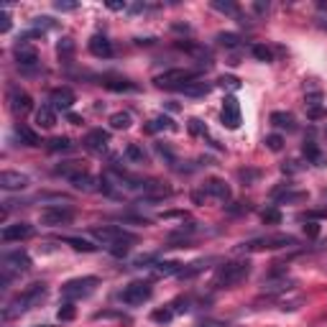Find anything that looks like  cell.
<instances>
[{"instance_id":"obj_1","label":"cell","mask_w":327,"mask_h":327,"mask_svg":"<svg viewBox=\"0 0 327 327\" xmlns=\"http://www.w3.org/2000/svg\"><path fill=\"white\" fill-rule=\"evenodd\" d=\"M43 297H46V284H43V281H36V284H31L26 292H20L18 297H13V299L5 304L3 320H13V317H18V315L28 312L31 307H36Z\"/></svg>"},{"instance_id":"obj_2","label":"cell","mask_w":327,"mask_h":327,"mask_svg":"<svg viewBox=\"0 0 327 327\" xmlns=\"http://www.w3.org/2000/svg\"><path fill=\"white\" fill-rule=\"evenodd\" d=\"M251 276V261H228L217 269L212 287L215 289H233Z\"/></svg>"},{"instance_id":"obj_3","label":"cell","mask_w":327,"mask_h":327,"mask_svg":"<svg viewBox=\"0 0 327 327\" xmlns=\"http://www.w3.org/2000/svg\"><path fill=\"white\" fill-rule=\"evenodd\" d=\"M297 243H299V238L287 235V233H276V235L253 238V241L241 246V251H276V248H294Z\"/></svg>"},{"instance_id":"obj_4","label":"cell","mask_w":327,"mask_h":327,"mask_svg":"<svg viewBox=\"0 0 327 327\" xmlns=\"http://www.w3.org/2000/svg\"><path fill=\"white\" fill-rule=\"evenodd\" d=\"M100 281L95 276H79V279H69L67 284L61 287V297L67 302H74V299H84L90 297L95 289H97Z\"/></svg>"},{"instance_id":"obj_5","label":"cell","mask_w":327,"mask_h":327,"mask_svg":"<svg viewBox=\"0 0 327 327\" xmlns=\"http://www.w3.org/2000/svg\"><path fill=\"white\" fill-rule=\"evenodd\" d=\"M31 269V258L26 251H10V253H3V287H8V281L15 276V274H23Z\"/></svg>"},{"instance_id":"obj_6","label":"cell","mask_w":327,"mask_h":327,"mask_svg":"<svg viewBox=\"0 0 327 327\" xmlns=\"http://www.w3.org/2000/svg\"><path fill=\"white\" fill-rule=\"evenodd\" d=\"M194 79H200V72L197 69H169L164 74H159L154 79L156 87H164V90H179L182 84L187 82H194Z\"/></svg>"},{"instance_id":"obj_7","label":"cell","mask_w":327,"mask_h":327,"mask_svg":"<svg viewBox=\"0 0 327 327\" xmlns=\"http://www.w3.org/2000/svg\"><path fill=\"white\" fill-rule=\"evenodd\" d=\"M92 235H95V241H100V243H102V246H107V248H110L113 243H123V241L136 243V235H133V233H128V230H123V228H118V225L92 228Z\"/></svg>"},{"instance_id":"obj_8","label":"cell","mask_w":327,"mask_h":327,"mask_svg":"<svg viewBox=\"0 0 327 327\" xmlns=\"http://www.w3.org/2000/svg\"><path fill=\"white\" fill-rule=\"evenodd\" d=\"M151 294H154V287H151L148 281H133V284H128L120 292V299H123V304H128V307H138V304L151 299Z\"/></svg>"},{"instance_id":"obj_9","label":"cell","mask_w":327,"mask_h":327,"mask_svg":"<svg viewBox=\"0 0 327 327\" xmlns=\"http://www.w3.org/2000/svg\"><path fill=\"white\" fill-rule=\"evenodd\" d=\"M72 220H74V212L69 207H46V210H41V215H38V223L46 225V228L69 225Z\"/></svg>"},{"instance_id":"obj_10","label":"cell","mask_w":327,"mask_h":327,"mask_svg":"<svg viewBox=\"0 0 327 327\" xmlns=\"http://www.w3.org/2000/svg\"><path fill=\"white\" fill-rule=\"evenodd\" d=\"M8 107H10V113L15 118H23L26 113H31L33 100H31L28 92L20 90V87H10V90H8Z\"/></svg>"},{"instance_id":"obj_11","label":"cell","mask_w":327,"mask_h":327,"mask_svg":"<svg viewBox=\"0 0 327 327\" xmlns=\"http://www.w3.org/2000/svg\"><path fill=\"white\" fill-rule=\"evenodd\" d=\"M220 118H223V125L230 128V130L241 128V105H238V100H235L233 95L223 100V113H220Z\"/></svg>"},{"instance_id":"obj_12","label":"cell","mask_w":327,"mask_h":327,"mask_svg":"<svg viewBox=\"0 0 327 327\" xmlns=\"http://www.w3.org/2000/svg\"><path fill=\"white\" fill-rule=\"evenodd\" d=\"M82 143H84L87 151H92V154H102V151L107 148V143H110V133L102 130V128H95V130H90V133L84 136Z\"/></svg>"},{"instance_id":"obj_13","label":"cell","mask_w":327,"mask_h":327,"mask_svg":"<svg viewBox=\"0 0 327 327\" xmlns=\"http://www.w3.org/2000/svg\"><path fill=\"white\" fill-rule=\"evenodd\" d=\"M33 235V228L28 223H13V225H5L0 238H3V243H13V241H26V238Z\"/></svg>"},{"instance_id":"obj_14","label":"cell","mask_w":327,"mask_h":327,"mask_svg":"<svg viewBox=\"0 0 327 327\" xmlns=\"http://www.w3.org/2000/svg\"><path fill=\"white\" fill-rule=\"evenodd\" d=\"M74 92L69 90V87H56V90H51V95H49V102H51V107L54 110H69V107L74 105Z\"/></svg>"},{"instance_id":"obj_15","label":"cell","mask_w":327,"mask_h":327,"mask_svg":"<svg viewBox=\"0 0 327 327\" xmlns=\"http://www.w3.org/2000/svg\"><path fill=\"white\" fill-rule=\"evenodd\" d=\"M13 56H15V61L20 64V67H36V64H38V51H36L33 46H28L26 41L15 43Z\"/></svg>"},{"instance_id":"obj_16","label":"cell","mask_w":327,"mask_h":327,"mask_svg":"<svg viewBox=\"0 0 327 327\" xmlns=\"http://www.w3.org/2000/svg\"><path fill=\"white\" fill-rule=\"evenodd\" d=\"M23 187H28L26 174H18V171H3L0 174V189L15 192V189H23Z\"/></svg>"},{"instance_id":"obj_17","label":"cell","mask_w":327,"mask_h":327,"mask_svg":"<svg viewBox=\"0 0 327 327\" xmlns=\"http://www.w3.org/2000/svg\"><path fill=\"white\" fill-rule=\"evenodd\" d=\"M205 194H210V197L220 200V202H228V200H230V187H228V182H225V179L212 177V179H207V182H205Z\"/></svg>"},{"instance_id":"obj_18","label":"cell","mask_w":327,"mask_h":327,"mask_svg":"<svg viewBox=\"0 0 327 327\" xmlns=\"http://www.w3.org/2000/svg\"><path fill=\"white\" fill-rule=\"evenodd\" d=\"M90 51H92L97 59H110V56H113V43L107 41V36L95 33V36L90 38Z\"/></svg>"},{"instance_id":"obj_19","label":"cell","mask_w":327,"mask_h":327,"mask_svg":"<svg viewBox=\"0 0 327 327\" xmlns=\"http://www.w3.org/2000/svg\"><path fill=\"white\" fill-rule=\"evenodd\" d=\"M210 90H212V84H210V82H200V79H194V82L182 84L177 92H184V95H189V97H205V95H210Z\"/></svg>"},{"instance_id":"obj_20","label":"cell","mask_w":327,"mask_h":327,"mask_svg":"<svg viewBox=\"0 0 327 327\" xmlns=\"http://www.w3.org/2000/svg\"><path fill=\"white\" fill-rule=\"evenodd\" d=\"M87 169L79 164V161H64V164H59L56 169H54V174H59V177H64V179H74V177H79V174H84Z\"/></svg>"},{"instance_id":"obj_21","label":"cell","mask_w":327,"mask_h":327,"mask_svg":"<svg viewBox=\"0 0 327 327\" xmlns=\"http://www.w3.org/2000/svg\"><path fill=\"white\" fill-rule=\"evenodd\" d=\"M36 123L41 128H54L56 125V110L51 105H41L38 110H36Z\"/></svg>"},{"instance_id":"obj_22","label":"cell","mask_w":327,"mask_h":327,"mask_svg":"<svg viewBox=\"0 0 327 327\" xmlns=\"http://www.w3.org/2000/svg\"><path fill=\"white\" fill-rule=\"evenodd\" d=\"M212 264V258H200V261H194V264H187V266H182V271L177 274L179 279H192V276H197V274H202L207 266Z\"/></svg>"},{"instance_id":"obj_23","label":"cell","mask_w":327,"mask_h":327,"mask_svg":"<svg viewBox=\"0 0 327 327\" xmlns=\"http://www.w3.org/2000/svg\"><path fill=\"white\" fill-rule=\"evenodd\" d=\"M292 287H294V281H292V279H287V276H284V279H271V276H269V281H264V292H266V294L289 292Z\"/></svg>"},{"instance_id":"obj_24","label":"cell","mask_w":327,"mask_h":327,"mask_svg":"<svg viewBox=\"0 0 327 327\" xmlns=\"http://www.w3.org/2000/svg\"><path fill=\"white\" fill-rule=\"evenodd\" d=\"M302 151H304V156H307L310 164H315V166H322V164H325V154L320 151V146H317L315 141H307Z\"/></svg>"},{"instance_id":"obj_25","label":"cell","mask_w":327,"mask_h":327,"mask_svg":"<svg viewBox=\"0 0 327 327\" xmlns=\"http://www.w3.org/2000/svg\"><path fill=\"white\" fill-rule=\"evenodd\" d=\"M102 84L113 92H136L138 90V84L128 82V79H102Z\"/></svg>"},{"instance_id":"obj_26","label":"cell","mask_w":327,"mask_h":327,"mask_svg":"<svg viewBox=\"0 0 327 327\" xmlns=\"http://www.w3.org/2000/svg\"><path fill=\"white\" fill-rule=\"evenodd\" d=\"M271 125L287 128V130H297V123H294V115H292V113H271Z\"/></svg>"},{"instance_id":"obj_27","label":"cell","mask_w":327,"mask_h":327,"mask_svg":"<svg viewBox=\"0 0 327 327\" xmlns=\"http://www.w3.org/2000/svg\"><path fill=\"white\" fill-rule=\"evenodd\" d=\"M125 159H130L133 164H146V161H148V154H146L138 143H128V146H125Z\"/></svg>"},{"instance_id":"obj_28","label":"cell","mask_w":327,"mask_h":327,"mask_svg":"<svg viewBox=\"0 0 327 327\" xmlns=\"http://www.w3.org/2000/svg\"><path fill=\"white\" fill-rule=\"evenodd\" d=\"M15 136H18V141L23 143V146H38L41 143L38 136L33 133L31 128H26V125H15Z\"/></svg>"},{"instance_id":"obj_29","label":"cell","mask_w":327,"mask_h":327,"mask_svg":"<svg viewBox=\"0 0 327 327\" xmlns=\"http://www.w3.org/2000/svg\"><path fill=\"white\" fill-rule=\"evenodd\" d=\"M174 128H177V125H174V120L166 118V115H159V118H154V120L146 125L148 133H156V130H174Z\"/></svg>"},{"instance_id":"obj_30","label":"cell","mask_w":327,"mask_h":327,"mask_svg":"<svg viewBox=\"0 0 327 327\" xmlns=\"http://www.w3.org/2000/svg\"><path fill=\"white\" fill-rule=\"evenodd\" d=\"M67 246H72L74 251H84V253H95L97 251V246H92L90 241H84V238H61Z\"/></svg>"},{"instance_id":"obj_31","label":"cell","mask_w":327,"mask_h":327,"mask_svg":"<svg viewBox=\"0 0 327 327\" xmlns=\"http://www.w3.org/2000/svg\"><path fill=\"white\" fill-rule=\"evenodd\" d=\"M154 271L159 276H171V274H179L182 271V264H177V261H159Z\"/></svg>"},{"instance_id":"obj_32","label":"cell","mask_w":327,"mask_h":327,"mask_svg":"<svg viewBox=\"0 0 327 327\" xmlns=\"http://www.w3.org/2000/svg\"><path fill=\"white\" fill-rule=\"evenodd\" d=\"M107 123H110L113 130H125V128H130V113H113Z\"/></svg>"},{"instance_id":"obj_33","label":"cell","mask_w":327,"mask_h":327,"mask_svg":"<svg viewBox=\"0 0 327 327\" xmlns=\"http://www.w3.org/2000/svg\"><path fill=\"white\" fill-rule=\"evenodd\" d=\"M46 148L54 151V154H59V151H69V148H72V141H69L67 136H56V138H51V141L46 143Z\"/></svg>"},{"instance_id":"obj_34","label":"cell","mask_w":327,"mask_h":327,"mask_svg":"<svg viewBox=\"0 0 327 327\" xmlns=\"http://www.w3.org/2000/svg\"><path fill=\"white\" fill-rule=\"evenodd\" d=\"M217 41H220V46H225V49H238L241 46V36L238 33H217Z\"/></svg>"},{"instance_id":"obj_35","label":"cell","mask_w":327,"mask_h":327,"mask_svg":"<svg viewBox=\"0 0 327 327\" xmlns=\"http://www.w3.org/2000/svg\"><path fill=\"white\" fill-rule=\"evenodd\" d=\"M210 5H212L215 10L225 13V15H241V10H238V5H235V3H228V0H225V3H223V0H212Z\"/></svg>"},{"instance_id":"obj_36","label":"cell","mask_w":327,"mask_h":327,"mask_svg":"<svg viewBox=\"0 0 327 327\" xmlns=\"http://www.w3.org/2000/svg\"><path fill=\"white\" fill-rule=\"evenodd\" d=\"M92 182H95V179H92V177H90V174H87V171H84V174H79V177H74V179H72L69 184H72L74 189H82V192H90V189H92Z\"/></svg>"},{"instance_id":"obj_37","label":"cell","mask_w":327,"mask_h":327,"mask_svg":"<svg viewBox=\"0 0 327 327\" xmlns=\"http://www.w3.org/2000/svg\"><path fill=\"white\" fill-rule=\"evenodd\" d=\"M74 315H77V310H74V304H72V302H64L61 307H59V312H56V317H59L61 322L74 320Z\"/></svg>"},{"instance_id":"obj_38","label":"cell","mask_w":327,"mask_h":327,"mask_svg":"<svg viewBox=\"0 0 327 327\" xmlns=\"http://www.w3.org/2000/svg\"><path fill=\"white\" fill-rule=\"evenodd\" d=\"M171 317H174V310H169V307H164V310H154V312H151V320L159 322V325H169Z\"/></svg>"},{"instance_id":"obj_39","label":"cell","mask_w":327,"mask_h":327,"mask_svg":"<svg viewBox=\"0 0 327 327\" xmlns=\"http://www.w3.org/2000/svg\"><path fill=\"white\" fill-rule=\"evenodd\" d=\"M261 220H264L266 225H279V223H281V212H279L276 207L264 210V212H261Z\"/></svg>"},{"instance_id":"obj_40","label":"cell","mask_w":327,"mask_h":327,"mask_svg":"<svg viewBox=\"0 0 327 327\" xmlns=\"http://www.w3.org/2000/svg\"><path fill=\"white\" fill-rule=\"evenodd\" d=\"M253 56L258 59V61H274V54H271V49H266L264 46V43H256V46H253Z\"/></svg>"},{"instance_id":"obj_41","label":"cell","mask_w":327,"mask_h":327,"mask_svg":"<svg viewBox=\"0 0 327 327\" xmlns=\"http://www.w3.org/2000/svg\"><path fill=\"white\" fill-rule=\"evenodd\" d=\"M266 148H269V151H281V148H284V138H281L279 133L266 136Z\"/></svg>"},{"instance_id":"obj_42","label":"cell","mask_w":327,"mask_h":327,"mask_svg":"<svg viewBox=\"0 0 327 327\" xmlns=\"http://www.w3.org/2000/svg\"><path fill=\"white\" fill-rule=\"evenodd\" d=\"M189 133H192V136H205V133H207V128H205L202 120L192 118V120H189Z\"/></svg>"},{"instance_id":"obj_43","label":"cell","mask_w":327,"mask_h":327,"mask_svg":"<svg viewBox=\"0 0 327 327\" xmlns=\"http://www.w3.org/2000/svg\"><path fill=\"white\" fill-rule=\"evenodd\" d=\"M217 82H220V87H230V90H241V79H238V77L223 74V77L217 79Z\"/></svg>"},{"instance_id":"obj_44","label":"cell","mask_w":327,"mask_h":327,"mask_svg":"<svg viewBox=\"0 0 327 327\" xmlns=\"http://www.w3.org/2000/svg\"><path fill=\"white\" fill-rule=\"evenodd\" d=\"M56 49H59V56H69V54L74 51V41H72V38H61Z\"/></svg>"},{"instance_id":"obj_45","label":"cell","mask_w":327,"mask_h":327,"mask_svg":"<svg viewBox=\"0 0 327 327\" xmlns=\"http://www.w3.org/2000/svg\"><path fill=\"white\" fill-rule=\"evenodd\" d=\"M128 251H130L128 241H123V243H113V246H110V253H113L115 258H123V256H128Z\"/></svg>"},{"instance_id":"obj_46","label":"cell","mask_w":327,"mask_h":327,"mask_svg":"<svg viewBox=\"0 0 327 327\" xmlns=\"http://www.w3.org/2000/svg\"><path fill=\"white\" fill-rule=\"evenodd\" d=\"M33 26L43 33V31H46V28H51L54 26V20L49 18V15H38V18H33Z\"/></svg>"},{"instance_id":"obj_47","label":"cell","mask_w":327,"mask_h":327,"mask_svg":"<svg viewBox=\"0 0 327 327\" xmlns=\"http://www.w3.org/2000/svg\"><path fill=\"white\" fill-rule=\"evenodd\" d=\"M327 115V110L322 105H312V107H307V118L310 120H320V118H325Z\"/></svg>"},{"instance_id":"obj_48","label":"cell","mask_w":327,"mask_h":327,"mask_svg":"<svg viewBox=\"0 0 327 327\" xmlns=\"http://www.w3.org/2000/svg\"><path fill=\"white\" fill-rule=\"evenodd\" d=\"M194 327H228V322L223 320H212V317H205L200 322H194Z\"/></svg>"},{"instance_id":"obj_49","label":"cell","mask_w":327,"mask_h":327,"mask_svg":"<svg viewBox=\"0 0 327 327\" xmlns=\"http://www.w3.org/2000/svg\"><path fill=\"white\" fill-rule=\"evenodd\" d=\"M151 10H159V5H154V3H136V5H130V13H151Z\"/></svg>"},{"instance_id":"obj_50","label":"cell","mask_w":327,"mask_h":327,"mask_svg":"<svg viewBox=\"0 0 327 327\" xmlns=\"http://www.w3.org/2000/svg\"><path fill=\"white\" fill-rule=\"evenodd\" d=\"M171 307H174V312H187L189 310V297H179Z\"/></svg>"},{"instance_id":"obj_51","label":"cell","mask_w":327,"mask_h":327,"mask_svg":"<svg viewBox=\"0 0 327 327\" xmlns=\"http://www.w3.org/2000/svg\"><path fill=\"white\" fill-rule=\"evenodd\" d=\"M302 220H315V217H327V210H310V212H304L299 215Z\"/></svg>"},{"instance_id":"obj_52","label":"cell","mask_w":327,"mask_h":327,"mask_svg":"<svg viewBox=\"0 0 327 327\" xmlns=\"http://www.w3.org/2000/svg\"><path fill=\"white\" fill-rule=\"evenodd\" d=\"M0 31H3V33L10 31V15H8V10L0 13Z\"/></svg>"},{"instance_id":"obj_53","label":"cell","mask_w":327,"mask_h":327,"mask_svg":"<svg viewBox=\"0 0 327 327\" xmlns=\"http://www.w3.org/2000/svg\"><path fill=\"white\" fill-rule=\"evenodd\" d=\"M304 233H307V235H310V238H317V235H320V225H317V223H312V220H310V223H307V225H304Z\"/></svg>"},{"instance_id":"obj_54","label":"cell","mask_w":327,"mask_h":327,"mask_svg":"<svg viewBox=\"0 0 327 327\" xmlns=\"http://www.w3.org/2000/svg\"><path fill=\"white\" fill-rule=\"evenodd\" d=\"M56 10H61V13H69V10H77V3H56Z\"/></svg>"},{"instance_id":"obj_55","label":"cell","mask_w":327,"mask_h":327,"mask_svg":"<svg viewBox=\"0 0 327 327\" xmlns=\"http://www.w3.org/2000/svg\"><path fill=\"white\" fill-rule=\"evenodd\" d=\"M238 177L246 179V182H251V179H256V177H258V171H238Z\"/></svg>"},{"instance_id":"obj_56","label":"cell","mask_w":327,"mask_h":327,"mask_svg":"<svg viewBox=\"0 0 327 327\" xmlns=\"http://www.w3.org/2000/svg\"><path fill=\"white\" fill-rule=\"evenodd\" d=\"M253 8H256V13H266V10H269V3H253Z\"/></svg>"},{"instance_id":"obj_57","label":"cell","mask_w":327,"mask_h":327,"mask_svg":"<svg viewBox=\"0 0 327 327\" xmlns=\"http://www.w3.org/2000/svg\"><path fill=\"white\" fill-rule=\"evenodd\" d=\"M107 8H110V10H125L128 5L125 3H107Z\"/></svg>"},{"instance_id":"obj_58","label":"cell","mask_w":327,"mask_h":327,"mask_svg":"<svg viewBox=\"0 0 327 327\" xmlns=\"http://www.w3.org/2000/svg\"><path fill=\"white\" fill-rule=\"evenodd\" d=\"M69 123H72V125H82V118L74 115V113H69Z\"/></svg>"},{"instance_id":"obj_59","label":"cell","mask_w":327,"mask_h":327,"mask_svg":"<svg viewBox=\"0 0 327 327\" xmlns=\"http://www.w3.org/2000/svg\"><path fill=\"white\" fill-rule=\"evenodd\" d=\"M41 327H51V325H41Z\"/></svg>"},{"instance_id":"obj_60","label":"cell","mask_w":327,"mask_h":327,"mask_svg":"<svg viewBox=\"0 0 327 327\" xmlns=\"http://www.w3.org/2000/svg\"><path fill=\"white\" fill-rule=\"evenodd\" d=\"M325 194H327V192H325Z\"/></svg>"}]
</instances>
